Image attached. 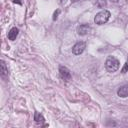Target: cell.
Masks as SVG:
<instances>
[{
  "mask_svg": "<svg viewBox=\"0 0 128 128\" xmlns=\"http://www.w3.org/2000/svg\"><path fill=\"white\" fill-rule=\"evenodd\" d=\"M106 5H107L106 0H97L96 1V6L98 8H104Z\"/></svg>",
  "mask_w": 128,
  "mask_h": 128,
  "instance_id": "9",
  "label": "cell"
},
{
  "mask_svg": "<svg viewBox=\"0 0 128 128\" xmlns=\"http://www.w3.org/2000/svg\"><path fill=\"white\" fill-rule=\"evenodd\" d=\"M117 94H118V96H120V97H122V98L127 97V96H128V85H123V86H121V87L118 89Z\"/></svg>",
  "mask_w": 128,
  "mask_h": 128,
  "instance_id": "6",
  "label": "cell"
},
{
  "mask_svg": "<svg viewBox=\"0 0 128 128\" xmlns=\"http://www.w3.org/2000/svg\"><path fill=\"white\" fill-rule=\"evenodd\" d=\"M110 15H111V14H110L109 11H107V10H102V11H100L99 13L96 14V16H95V18H94V22H95L96 24H98V25H102V24L106 23V22L109 20Z\"/></svg>",
  "mask_w": 128,
  "mask_h": 128,
  "instance_id": "2",
  "label": "cell"
},
{
  "mask_svg": "<svg viewBox=\"0 0 128 128\" xmlns=\"http://www.w3.org/2000/svg\"><path fill=\"white\" fill-rule=\"evenodd\" d=\"M90 30H91V28L87 24H82L77 28V32L79 35H86L90 32Z\"/></svg>",
  "mask_w": 128,
  "mask_h": 128,
  "instance_id": "5",
  "label": "cell"
},
{
  "mask_svg": "<svg viewBox=\"0 0 128 128\" xmlns=\"http://www.w3.org/2000/svg\"><path fill=\"white\" fill-rule=\"evenodd\" d=\"M110 1H111V2H114V3H117L119 0H110Z\"/></svg>",
  "mask_w": 128,
  "mask_h": 128,
  "instance_id": "13",
  "label": "cell"
},
{
  "mask_svg": "<svg viewBox=\"0 0 128 128\" xmlns=\"http://www.w3.org/2000/svg\"><path fill=\"white\" fill-rule=\"evenodd\" d=\"M59 12H60V11H59V10H57V12H55V13H54V17H53V19H54V20H56V19H57V15L59 14Z\"/></svg>",
  "mask_w": 128,
  "mask_h": 128,
  "instance_id": "12",
  "label": "cell"
},
{
  "mask_svg": "<svg viewBox=\"0 0 128 128\" xmlns=\"http://www.w3.org/2000/svg\"><path fill=\"white\" fill-rule=\"evenodd\" d=\"M59 73H60L61 78H62L64 81H69V80H71V73H70V71H69L66 67L60 66V67H59Z\"/></svg>",
  "mask_w": 128,
  "mask_h": 128,
  "instance_id": "4",
  "label": "cell"
},
{
  "mask_svg": "<svg viewBox=\"0 0 128 128\" xmlns=\"http://www.w3.org/2000/svg\"><path fill=\"white\" fill-rule=\"evenodd\" d=\"M119 65H120L119 61L115 57H113V56H109L106 59L105 67H106L107 71H109V72H115V71H117L118 68H119Z\"/></svg>",
  "mask_w": 128,
  "mask_h": 128,
  "instance_id": "1",
  "label": "cell"
},
{
  "mask_svg": "<svg viewBox=\"0 0 128 128\" xmlns=\"http://www.w3.org/2000/svg\"><path fill=\"white\" fill-rule=\"evenodd\" d=\"M126 2H127V3H128V0H126Z\"/></svg>",
  "mask_w": 128,
  "mask_h": 128,
  "instance_id": "16",
  "label": "cell"
},
{
  "mask_svg": "<svg viewBox=\"0 0 128 128\" xmlns=\"http://www.w3.org/2000/svg\"><path fill=\"white\" fill-rule=\"evenodd\" d=\"M1 68H2V76L3 77H6L8 76V70L6 69V65H5V62L4 61H1Z\"/></svg>",
  "mask_w": 128,
  "mask_h": 128,
  "instance_id": "8",
  "label": "cell"
},
{
  "mask_svg": "<svg viewBox=\"0 0 128 128\" xmlns=\"http://www.w3.org/2000/svg\"><path fill=\"white\" fill-rule=\"evenodd\" d=\"M85 48H86V44H85V42H83V41H79V42H77V43L73 46V48H72V52H73V54H75V55H80V54L85 50Z\"/></svg>",
  "mask_w": 128,
  "mask_h": 128,
  "instance_id": "3",
  "label": "cell"
},
{
  "mask_svg": "<svg viewBox=\"0 0 128 128\" xmlns=\"http://www.w3.org/2000/svg\"><path fill=\"white\" fill-rule=\"evenodd\" d=\"M128 71V59H127V61H126V63L124 64V66H123V68H122V73H126Z\"/></svg>",
  "mask_w": 128,
  "mask_h": 128,
  "instance_id": "11",
  "label": "cell"
},
{
  "mask_svg": "<svg viewBox=\"0 0 128 128\" xmlns=\"http://www.w3.org/2000/svg\"><path fill=\"white\" fill-rule=\"evenodd\" d=\"M77 1H79V0H71L72 3H75V2H77Z\"/></svg>",
  "mask_w": 128,
  "mask_h": 128,
  "instance_id": "15",
  "label": "cell"
},
{
  "mask_svg": "<svg viewBox=\"0 0 128 128\" xmlns=\"http://www.w3.org/2000/svg\"><path fill=\"white\" fill-rule=\"evenodd\" d=\"M60 2H61V4H63V3H65V2H66V0H61Z\"/></svg>",
  "mask_w": 128,
  "mask_h": 128,
  "instance_id": "14",
  "label": "cell"
},
{
  "mask_svg": "<svg viewBox=\"0 0 128 128\" xmlns=\"http://www.w3.org/2000/svg\"><path fill=\"white\" fill-rule=\"evenodd\" d=\"M18 32H19L18 28H16V27L11 28V29H10V31L8 32V38H9V40L14 41V40L16 39V37L18 36Z\"/></svg>",
  "mask_w": 128,
  "mask_h": 128,
  "instance_id": "7",
  "label": "cell"
},
{
  "mask_svg": "<svg viewBox=\"0 0 128 128\" xmlns=\"http://www.w3.org/2000/svg\"><path fill=\"white\" fill-rule=\"evenodd\" d=\"M35 121L36 122H38V123H40V122H43L44 121V118H43V116L41 115V114H39L38 112H36L35 113Z\"/></svg>",
  "mask_w": 128,
  "mask_h": 128,
  "instance_id": "10",
  "label": "cell"
}]
</instances>
